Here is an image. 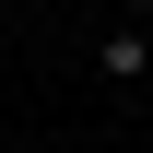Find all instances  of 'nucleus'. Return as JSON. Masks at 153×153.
Segmentation results:
<instances>
[{"mask_svg": "<svg viewBox=\"0 0 153 153\" xmlns=\"http://www.w3.org/2000/svg\"><path fill=\"white\" fill-rule=\"evenodd\" d=\"M94 71H106V82H130V71H153V36H106V47H94Z\"/></svg>", "mask_w": 153, "mask_h": 153, "instance_id": "nucleus-1", "label": "nucleus"}, {"mask_svg": "<svg viewBox=\"0 0 153 153\" xmlns=\"http://www.w3.org/2000/svg\"><path fill=\"white\" fill-rule=\"evenodd\" d=\"M141 36H153V24H141Z\"/></svg>", "mask_w": 153, "mask_h": 153, "instance_id": "nucleus-2", "label": "nucleus"}]
</instances>
